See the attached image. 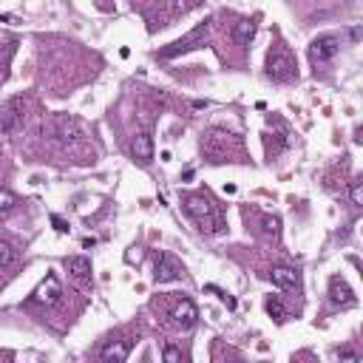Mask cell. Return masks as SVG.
<instances>
[{"instance_id": "obj_1", "label": "cell", "mask_w": 363, "mask_h": 363, "mask_svg": "<svg viewBox=\"0 0 363 363\" xmlns=\"http://www.w3.org/2000/svg\"><path fill=\"white\" fill-rule=\"evenodd\" d=\"M185 210H188V216L196 222V227L202 233L216 236V233L225 230V222H222L219 210H216V204L207 196H185Z\"/></svg>"}, {"instance_id": "obj_2", "label": "cell", "mask_w": 363, "mask_h": 363, "mask_svg": "<svg viewBox=\"0 0 363 363\" xmlns=\"http://www.w3.org/2000/svg\"><path fill=\"white\" fill-rule=\"evenodd\" d=\"M267 77L275 83H293L298 77L296 71V60L289 54V49L284 43H275L267 54Z\"/></svg>"}, {"instance_id": "obj_3", "label": "cell", "mask_w": 363, "mask_h": 363, "mask_svg": "<svg viewBox=\"0 0 363 363\" xmlns=\"http://www.w3.org/2000/svg\"><path fill=\"white\" fill-rule=\"evenodd\" d=\"M202 154L207 156V162H227L230 159V134H222V131H210L204 139H202Z\"/></svg>"}, {"instance_id": "obj_4", "label": "cell", "mask_w": 363, "mask_h": 363, "mask_svg": "<svg viewBox=\"0 0 363 363\" xmlns=\"http://www.w3.org/2000/svg\"><path fill=\"white\" fill-rule=\"evenodd\" d=\"M204 38H207V20L204 23H199L185 40H176L173 46H168V49H162L159 51V57L162 60H170V57H179V54H188V51H193V49H199V46H204Z\"/></svg>"}, {"instance_id": "obj_5", "label": "cell", "mask_w": 363, "mask_h": 363, "mask_svg": "<svg viewBox=\"0 0 363 363\" xmlns=\"http://www.w3.org/2000/svg\"><path fill=\"white\" fill-rule=\"evenodd\" d=\"M338 51H341V40L332 38V34H323V38H315L309 43V63L312 65H323V63L335 60Z\"/></svg>"}, {"instance_id": "obj_6", "label": "cell", "mask_w": 363, "mask_h": 363, "mask_svg": "<svg viewBox=\"0 0 363 363\" xmlns=\"http://www.w3.org/2000/svg\"><path fill=\"white\" fill-rule=\"evenodd\" d=\"M182 273H185V267H182L170 252H156V256H154V278L159 284L176 281V278H182Z\"/></svg>"}, {"instance_id": "obj_7", "label": "cell", "mask_w": 363, "mask_h": 363, "mask_svg": "<svg viewBox=\"0 0 363 363\" xmlns=\"http://www.w3.org/2000/svg\"><path fill=\"white\" fill-rule=\"evenodd\" d=\"M60 296H63V287H60L57 275L51 273V275H46V278H43V284H40V287L31 293V304L51 307V304H57V301H60Z\"/></svg>"}, {"instance_id": "obj_8", "label": "cell", "mask_w": 363, "mask_h": 363, "mask_svg": "<svg viewBox=\"0 0 363 363\" xmlns=\"http://www.w3.org/2000/svg\"><path fill=\"white\" fill-rule=\"evenodd\" d=\"M170 318H173V323L179 326L182 332H188V330H193V326L199 323V309H196V304H193L191 298H182V301L173 307Z\"/></svg>"}, {"instance_id": "obj_9", "label": "cell", "mask_w": 363, "mask_h": 363, "mask_svg": "<svg viewBox=\"0 0 363 363\" xmlns=\"http://www.w3.org/2000/svg\"><path fill=\"white\" fill-rule=\"evenodd\" d=\"M20 120H23V99L20 97H12L0 105V131L3 134L15 131L20 125Z\"/></svg>"}, {"instance_id": "obj_10", "label": "cell", "mask_w": 363, "mask_h": 363, "mask_svg": "<svg viewBox=\"0 0 363 363\" xmlns=\"http://www.w3.org/2000/svg\"><path fill=\"white\" fill-rule=\"evenodd\" d=\"M270 281L278 287V289H298L301 287V275L296 267H287V264H278L270 270Z\"/></svg>"}, {"instance_id": "obj_11", "label": "cell", "mask_w": 363, "mask_h": 363, "mask_svg": "<svg viewBox=\"0 0 363 363\" xmlns=\"http://www.w3.org/2000/svg\"><path fill=\"white\" fill-rule=\"evenodd\" d=\"M330 301H332L335 307H352V304H355V293H352V287L346 284V278L335 275V278L330 281Z\"/></svg>"}, {"instance_id": "obj_12", "label": "cell", "mask_w": 363, "mask_h": 363, "mask_svg": "<svg viewBox=\"0 0 363 363\" xmlns=\"http://www.w3.org/2000/svg\"><path fill=\"white\" fill-rule=\"evenodd\" d=\"M128 355H131V341H108L99 349V360L105 363H122L128 360Z\"/></svg>"}, {"instance_id": "obj_13", "label": "cell", "mask_w": 363, "mask_h": 363, "mask_svg": "<svg viewBox=\"0 0 363 363\" xmlns=\"http://www.w3.org/2000/svg\"><path fill=\"white\" fill-rule=\"evenodd\" d=\"M131 156H134L136 162H142V165H148V162L154 159V139H151L148 134H139V136L134 139V145H131Z\"/></svg>"}, {"instance_id": "obj_14", "label": "cell", "mask_w": 363, "mask_h": 363, "mask_svg": "<svg viewBox=\"0 0 363 363\" xmlns=\"http://www.w3.org/2000/svg\"><path fill=\"white\" fill-rule=\"evenodd\" d=\"M65 270L74 275V278H80V281L91 278V261H88L86 256H71V259H65Z\"/></svg>"}, {"instance_id": "obj_15", "label": "cell", "mask_w": 363, "mask_h": 363, "mask_svg": "<svg viewBox=\"0 0 363 363\" xmlns=\"http://www.w3.org/2000/svg\"><path fill=\"white\" fill-rule=\"evenodd\" d=\"M233 38H236L239 46H250V40L256 38V20H241V23H236Z\"/></svg>"}, {"instance_id": "obj_16", "label": "cell", "mask_w": 363, "mask_h": 363, "mask_svg": "<svg viewBox=\"0 0 363 363\" xmlns=\"http://www.w3.org/2000/svg\"><path fill=\"white\" fill-rule=\"evenodd\" d=\"M264 307H267V315H270V318H275L278 323H284V321H287V309H284V304H281L278 298H267V304H264Z\"/></svg>"}, {"instance_id": "obj_17", "label": "cell", "mask_w": 363, "mask_h": 363, "mask_svg": "<svg viewBox=\"0 0 363 363\" xmlns=\"http://www.w3.org/2000/svg\"><path fill=\"white\" fill-rule=\"evenodd\" d=\"M12 261H15V250H12V244L0 241V270H3V267H9Z\"/></svg>"}, {"instance_id": "obj_18", "label": "cell", "mask_w": 363, "mask_h": 363, "mask_svg": "<svg viewBox=\"0 0 363 363\" xmlns=\"http://www.w3.org/2000/svg\"><path fill=\"white\" fill-rule=\"evenodd\" d=\"M17 204V199H15V193H9V191H0V210H12Z\"/></svg>"}, {"instance_id": "obj_19", "label": "cell", "mask_w": 363, "mask_h": 363, "mask_svg": "<svg viewBox=\"0 0 363 363\" xmlns=\"http://www.w3.org/2000/svg\"><path fill=\"white\" fill-rule=\"evenodd\" d=\"M349 196H352V204H363V185L360 182H352V191H349Z\"/></svg>"}, {"instance_id": "obj_20", "label": "cell", "mask_w": 363, "mask_h": 363, "mask_svg": "<svg viewBox=\"0 0 363 363\" xmlns=\"http://www.w3.org/2000/svg\"><path fill=\"white\" fill-rule=\"evenodd\" d=\"M162 357L170 360V363H173V360H182V349H176V346H165V349H162Z\"/></svg>"}, {"instance_id": "obj_21", "label": "cell", "mask_w": 363, "mask_h": 363, "mask_svg": "<svg viewBox=\"0 0 363 363\" xmlns=\"http://www.w3.org/2000/svg\"><path fill=\"white\" fill-rule=\"evenodd\" d=\"M335 357H338V360H349V363H360V355H355V352H349V349H344V352H338Z\"/></svg>"}, {"instance_id": "obj_22", "label": "cell", "mask_w": 363, "mask_h": 363, "mask_svg": "<svg viewBox=\"0 0 363 363\" xmlns=\"http://www.w3.org/2000/svg\"><path fill=\"white\" fill-rule=\"evenodd\" d=\"M264 227H267V233H270V236H275V233H278V219H275V216H273V219H264Z\"/></svg>"}, {"instance_id": "obj_23", "label": "cell", "mask_w": 363, "mask_h": 363, "mask_svg": "<svg viewBox=\"0 0 363 363\" xmlns=\"http://www.w3.org/2000/svg\"><path fill=\"white\" fill-rule=\"evenodd\" d=\"M51 222H54V227H57L60 233H65V230H68V225H65V222L60 219V216H51Z\"/></svg>"}, {"instance_id": "obj_24", "label": "cell", "mask_w": 363, "mask_h": 363, "mask_svg": "<svg viewBox=\"0 0 363 363\" xmlns=\"http://www.w3.org/2000/svg\"><path fill=\"white\" fill-rule=\"evenodd\" d=\"M94 244H97V239H83V247H86V250H91Z\"/></svg>"}]
</instances>
